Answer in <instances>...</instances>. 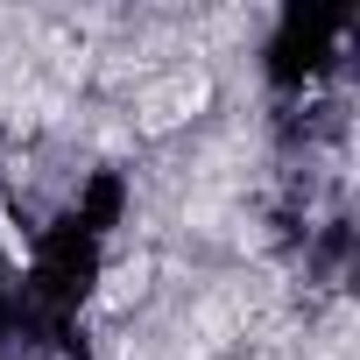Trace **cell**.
Segmentation results:
<instances>
[{"instance_id":"2","label":"cell","mask_w":360,"mask_h":360,"mask_svg":"<svg viewBox=\"0 0 360 360\" xmlns=\"http://www.w3.org/2000/svg\"><path fill=\"white\" fill-rule=\"evenodd\" d=\"M148 290V255H134V262H120L113 276H106V304H127V297H141Z\"/></svg>"},{"instance_id":"1","label":"cell","mask_w":360,"mask_h":360,"mask_svg":"<svg viewBox=\"0 0 360 360\" xmlns=\"http://www.w3.org/2000/svg\"><path fill=\"white\" fill-rule=\"evenodd\" d=\"M205 106H212V71H205V64H184V71H169V78H155V85L141 92L134 127H141V134H169L176 120H191V113H205Z\"/></svg>"}]
</instances>
